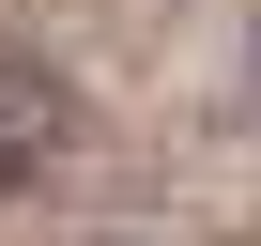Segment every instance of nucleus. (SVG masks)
<instances>
[{"label": "nucleus", "mask_w": 261, "mask_h": 246, "mask_svg": "<svg viewBox=\"0 0 261 246\" xmlns=\"http://www.w3.org/2000/svg\"><path fill=\"white\" fill-rule=\"evenodd\" d=\"M77 154V92L46 77V62H0V185H31V169H62Z\"/></svg>", "instance_id": "1"}, {"label": "nucleus", "mask_w": 261, "mask_h": 246, "mask_svg": "<svg viewBox=\"0 0 261 246\" xmlns=\"http://www.w3.org/2000/svg\"><path fill=\"white\" fill-rule=\"evenodd\" d=\"M246 77H261V16H246Z\"/></svg>", "instance_id": "2"}]
</instances>
